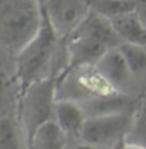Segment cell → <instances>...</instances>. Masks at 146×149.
Instances as JSON below:
<instances>
[{"label": "cell", "mask_w": 146, "mask_h": 149, "mask_svg": "<svg viewBox=\"0 0 146 149\" xmlns=\"http://www.w3.org/2000/svg\"><path fill=\"white\" fill-rule=\"evenodd\" d=\"M135 12L139 15V17L146 24V0H135Z\"/></svg>", "instance_id": "2e32d148"}, {"label": "cell", "mask_w": 146, "mask_h": 149, "mask_svg": "<svg viewBox=\"0 0 146 149\" xmlns=\"http://www.w3.org/2000/svg\"><path fill=\"white\" fill-rule=\"evenodd\" d=\"M135 6V0H97L93 9L106 17H115L128 12H133Z\"/></svg>", "instance_id": "5bb4252c"}, {"label": "cell", "mask_w": 146, "mask_h": 149, "mask_svg": "<svg viewBox=\"0 0 146 149\" xmlns=\"http://www.w3.org/2000/svg\"><path fill=\"white\" fill-rule=\"evenodd\" d=\"M126 142L140 143L146 146V97L133 109L132 126L126 136Z\"/></svg>", "instance_id": "7c38bea8"}, {"label": "cell", "mask_w": 146, "mask_h": 149, "mask_svg": "<svg viewBox=\"0 0 146 149\" xmlns=\"http://www.w3.org/2000/svg\"><path fill=\"white\" fill-rule=\"evenodd\" d=\"M109 49H112L110 46L95 37L73 33L69 36V43H67L69 69L80 68V66H90V65L96 66L100 57Z\"/></svg>", "instance_id": "8992f818"}, {"label": "cell", "mask_w": 146, "mask_h": 149, "mask_svg": "<svg viewBox=\"0 0 146 149\" xmlns=\"http://www.w3.org/2000/svg\"><path fill=\"white\" fill-rule=\"evenodd\" d=\"M0 149H20L16 128L7 116H3L0 122Z\"/></svg>", "instance_id": "9a60e30c"}, {"label": "cell", "mask_w": 146, "mask_h": 149, "mask_svg": "<svg viewBox=\"0 0 146 149\" xmlns=\"http://www.w3.org/2000/svg\"><path fill=\"white\" fill-rule=\"evenodd\" d=\"M67 133L55 119L43 123L27 142L30 149H66Z\"/></svg>", "instance_id": "8fae6325"}, {"label": "cell", "mask_w": 146, "mask_h": 149, "mask_svg": "<svg viewBox=\"0 0 146 149\" xmlns=\"http://www.w3.org/2000/svg\"><path fill=\"white\" fill-rule=\"evenodd\" d=\"M120 50L129 65V69L133 74L142 73L146 70V50L145 46L133 45V43H122Z\"/></svg>", "instance_id": "4fadbf2b"}, {"label": "cell", "mask_w": 146, "mask_h": 149, "mask_svg": "<svg viewBox=\"0 0 146 149\" xmlns=\"http://www.w3.org/2000/svg\"><path fill=\"white\" fill-rule=\"evenodd\" d=\"M59 39L60 37L56 35L55 29L52 27L44 13L42 27L36 37L16 56V73L20 80L22 89H24L36 80L46 77L47 69L55 56Z\"/></svg>", "instance_id": "7a4b0ae2"}, {"label": "cell", "mask_w": 146, "mask_h": 149, "mask_svg": "<svg viewBox=\"0 0 146 149\" xmlns=\"http://www.w3.org/2000/svg\"><path fill=\"white\" fill-rule=\"evenodd\" d=\"M55 120L69 136H80L82 126L86 120V113L83 111V106L79 103L69 99H60L56 100Z\"/></svg>", "instance_id": "9c48e42d"}, {"label": "cell", "mask_w": 146, "mask_h": 149, "mask_svg": "<svg viewBox=\"0 0 146 149\" xmlns=\"http://www.w3.org/2000/svg\"><path fill=\"white\" fill-rule=\"evenodd\" d=\"M70 149H103V148L95 146V145H92V143H88V142H83V141H82V143H77V145H74V146Z\"/></svg>", "instance_id": "e0dca14e"}, {"label": "cell", "mask_w": 146, "mask_h": 149, "mask_svg": "<svg viewBox=\"0 0 146 149\" xmlns=\"http://www.w3.org/2000/svg\"><path fill=\"white\" fill-rule=\"evenodd\" d=\"M55 80L50 77L36 80L23 89L20 115L27 142L43 123L55 119Z\"/></svg>", "instance_id": "3957f363"}, {"label": "cell", "mask_w": 146, "mask_h": 149, "mask_svg": "<svg viewBox=\"0 0 146 149\" xmlns=\"http://www.w3.org/2000/svg\"><path fill=\"white\" fill-rule=\"evenodd\" d=\"M109 19L123 43L146 46V24L135 10Z\"/></svg>", "instance_id": "ba28073f"}, {"label": "cell", "mask_w": 146, "mask_h": 149, "mask_svg": "<svg viewBox=\"0 0 146 149\" xmlns=\"http://www.w3.org/2000/svg\"><path fill=\"white\" fill-rule=\"evenodd\" d=\"M120 149H146L145 145H140V143H133V142H126L123 143Z\"/></svg>", "instance_id": "ac0fdd59"}, {"label": "cell", "mask_w": 146, "mask_h": 149, "mask_svg": "<svg viewBox=\"0 0 146 149\" xmlns=\"http://www.w3.org/2000/svg\"><path fill=\"white\" fill-rule=\"evenodd\" d=\"M43 0H0V40L17 56L39 33L43 23Z\"/></svg>", "instance_id": "6da1fadb"}, {"label": "cell", "mask_w": 146, "mask_h": 149, "mask_svg": "<svg viewBox=\"0 0 146 149\" xmlns=\"http://www.w3.org/2000/svg\"><path fill=\"white\" fill-rule=\"evenodd\" d=\"M83 111L86 113V118L99 116V115H110V113H120V112H130L133 111V100L126 95L103 93L102 96H96L92 100H89L83 106Z\"/></svg>", "instance_id": "30bf717a"}, {"label": "cell", "mask_w": 146, "mask_h": 149, "mask_svg": "<svg viewBox=\"0 0 146 149\" xmlns=\"http://www.w3.org/2000/svg\"><path fill=\"white\" fill-rule=\"evenodd\" d=\"M43 9L56 35L69 37L89 15V0H43Z\"/></svg>", "instance_id": "5b68a950"}, {"label": "cell", "mask_w": 146, "mask_h": 149, "mask_svg": "<svg viewBox=\"0 0 146 149\" xmlns=\"http://www.w3.org/2000/svg\"><path fill=\"white\" fill-rule=\"evenodd\" d=\"M132 116L133 111L89 116L82 126L79 138L83 142L103 149L115 146L120 143L123 138L126 139L132 126Z\"/></svg>", "instance_id": "277c9868"}, {"label": "cell", "mask_w": 146, "mask_h": 149, "mask_svg": "<svg viewBox=\"0 0 146 149\" xmlns=\"http://www.w3.org/2000/svg\"><path fill=\"white\" fill-rule=\"evenodd\" d=\"M95 68L102 74V77H105L106 82L110 83L112 86L125 85L132 74L128 62L119 46L109 49L100 57V60L96 63Z\"/></svg>", "instance_id": "52a82bcc"}]
</instances>
